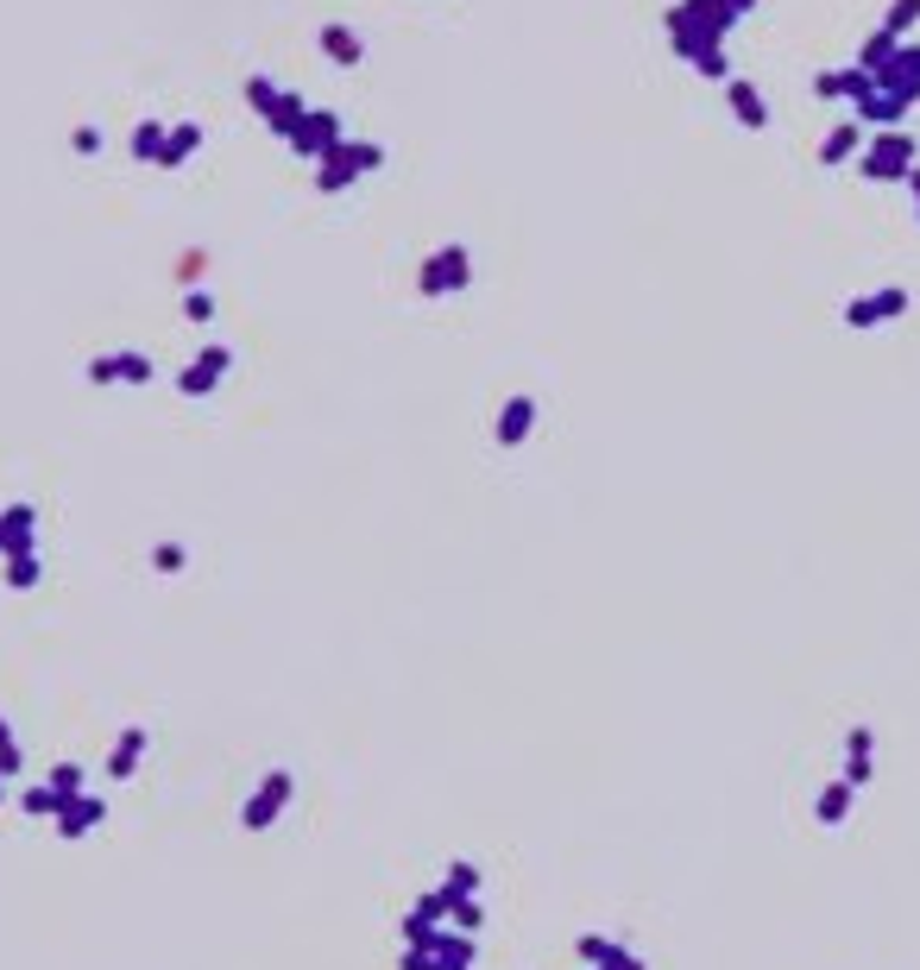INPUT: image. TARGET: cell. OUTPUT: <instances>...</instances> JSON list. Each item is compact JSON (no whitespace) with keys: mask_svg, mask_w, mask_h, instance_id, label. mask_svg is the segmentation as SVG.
Listing matches in <instances>:
<instances>
[{"mask_svg":"<svg viewBox=\"0 0 920 970\" xmlns=\"http://www.w3.org/2000/svg\"><path fill=\"white\" fill-rule=\"evenodd\" d=\"M901 164H908V139H882L870 158V171H901Z\"/></svg>","mask_w":920,"mask_h":970,"instance_id":"cell-1","label":"cell"},{"mask_svg":"<svg viewBox=\"0 0 920 970\" xmlns=\"http://www.w3.org/2000/svg\"><path fill=\"white\" fill-rule=\"evenodd\" d=\"M914 13H920V0H901V7H896V20H889V26H908Z\"/></svg>","mask_w":920,"mask_h":970,"instance_id":"cell-2","label":"cell"}]
</instances>
